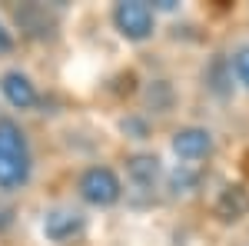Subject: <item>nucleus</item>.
I'll use <instances>...</instances> for the list:
<instances>
[{
  "label": "nucleus",
  "instance_id": "obj_1",
  "mask_svg": "<svg viewBox=\"0 0 249 246\" xmlns=\"http://www.w3.org/2000/svg\"><path fill=\"white\" fill-rule=\"evenodd\" d=\"M30 180V147L14 120L0 116V189H20Z\"/></svg>",
  "mask_w": 249,
  "mask_h": 246
},
{
  "label": "nucleus",
  "instance_id": "obj_2",
  "mask_svg": "<svg viewBox=\"0 0 249 246\" xmlns=\"http://www.w3.org/2000/svg\"><path fill=\"white\" fill-rule=\"evenodd\" d=\"M113 27L133 43H143V40L153 37L156 27V10L143 0H123L113 7Z\"/></svg>",
  "mask_w": 249,
  "mask_h": 246
},
{
  "label": "nucleus",
  "instance_id": "obj_3",
  "mask_svg": "<svg viewBox=\"0 0 249 246\" xmlns=\"http://www.w3.org/2000/svg\"><path fill=\"white\" fill-rule=\"evenodd\" d=\"M77 189H80V196H83V203H90V207H113L116 200L123 196V183H120V176L110 167H90V170H83Z\"/></svg>",
  "mask_w": 249,
  "mask_h": 246
},
{
  "label": "nucleus",
  "instance_id": "obj_4",
  "mask_svg": "<svg viewBox=\"0 0 249 246\" xmlns=\"http://www.w3.org/2000/svg\"><path fill=\"white\" fill-rule=\"evenodd\" d=\"M213 150H216V140L206 127H179L173 133V153L186 163H199L213 156Z\"/></svg>",
  "mask_w": 249,
  "mask_h": 246
},
{
  "label": "nucleus",
  "instance_id": "obj_5",
  "mask_svg": "<svg viewBox=\"0 0 249 246\" xmlns=\"http://www.w3.org/2000/svg\"><path fill=\"white\" fill-rule=\"evenodd\" d=\"M80 229H83V213H77V209H70V207L50 209L47 220H43V233H47V240H53V243L73 240Z\"/></svg>",
  "mask_w": 249,
  "mask_h": 246
},
{
  "label": "nucleus",
  "instance_id": "obj_6",
  "mask_svg": "<svg viewBox=\"0 0 249 246\" xmlns=\"http://www.w3.org/2000/svg\"><path fill=\"white\" fill-rule=\"evenodd\" d=\"M0 90H3V96H7V103L17 107V110H30V107H37V87L30 83V76L20 74V70L3 74Z\"/></svg>",
  "mask_w": 249,
  "mask_h": 246
},
{
  "label": "nucleus",
  "instance_id": "obj_7",
  "mask_svg": "<svg viewBox=\"0 0 249 246\" xmlns=\"http://www.w3.org/2000/svg\"><path fill=\"white\" fill-rule=\"evenodd\" d=\"M126 173H130V180L136 187L150 189L163 176V167H160V156H153V153H133L126 160Z\"/></svg>",
  "mask_w": 249,
  "mask_h": 246
},
{
  "label": "nucleus",
  "instance_id": "obj_8",
  "mask_svg": "<svg viewBox=\"0 0 249 246\" xmlns=\"http://www.w3.org/2000/svg\"><path fill=\"white\" fill-rule=\"evenodd\" d=\"M249 213V193L243 187H226L216 200V216L223 223H236Z\"/></svg>",
  "mask_w": 249,
  "mask_h": 246
},
{
  "label": "nucleus",
  "instance_id": "obj_9",
  "mask_svg": "<svg viewBox=\"0 0 249 246\" xmlns=\"http://www.w3.org/2000/svg\"><path fill=\"white\" fill-rule=\"evenodd\" d=\"M230 67H232V74H236V80L249 90V43H243V47H236V50H232Z\"/></svg>",
  "mask_w": 249,
  "mask_h": 246
},
{
  "label": "nucleus",
  "instance_id": "obj_10",
  "mask_svg": "<svg viewBox=\"0 0 249 246\" xmlns=\"http://www.w3.org/2000/svg\"><path fill=\"white\" fill-rule=\"evenodd\" d=\"M193 183H196V173H186V167H179V170L173 173V189H176V193L193 187Z\"/></svg>",
  "mask_w": 249,
  "mask_h": 246
},
{
  "label": "nucleus",
  "instance_id": "obj_11",
  "mask_svg": "<svg viewBox=\"0 0 249 246\" xmlns=\"http://www.w3.org/2000/svg\"><path fill=\"white\" fill-rule=\"evenodd\" d=\"M14 50V34L3 27V20H0V54H10Z\"/></svg>",
  "mask_w": 249,
  "mask_h": 246
},
{
  "label": "nucleus",
  "instance_id": "obj_12",
  "mask_svg": "<svg viewBox=\"0 0 249 246\" xmlns=\"http://www.w3.org/2000/svg\"><path fill=\"white\" fill-rule=\"evenodd\" d=\"M10 223H14V209H10V207H0V229H7Z\"/></svg>",
  "mask_w": 249,
  "mask_h": 246
}]
</instances>
